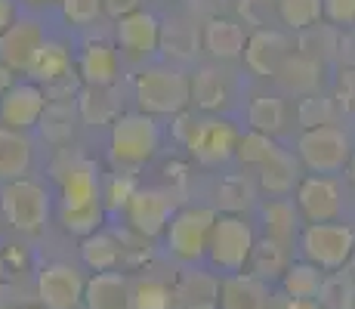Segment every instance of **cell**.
<instances>
[{"mask_svg":"<svg viewBox=\"0 0 355 309\" xmlns=\"http://www.w3.org/2000/svg\"><path fill=\"white\" fill-rule=\"evenodd\" d=\"M136 102L146 115H180L192 102V81L170 65H155L136 78Z\"/></svg>","mask_w":355,"mask_h":309,"instance_id":"obj_1","label":"cell"},{"mask_svg":"<svg viewBox=\"0 0 355 309\" xmlns=\"http://www.w3.org/2000/svg\"><path fill=\"white\" fill-rule=\"evenodd\" d=\"M161 146V130L152 115L121 112L112 124V161L118 167H139L155 158Z\"/></svg>","mask_w":355,"mask_h":309,"instance_id":"obj_2","label":"cell"},{"mask_svg":"<svg viewBox=\"0 0 355 309\" xmlns=\"http://www.w3.org/2000/svg\"><path fill=\"white\" fill-rule=\"evenodd\" d=\"M306 263L318 269H346L355 251V232L346 223H309L300 235Z\"/></svg>","mask_w":355,"mask_h":309,"instance_id":"obj_3","label":"cell"},{"mask_svg":"<svg viewBox=\"0 0 355 309\" xmlns=\"http://www.w3.org/2000/svg\"><path fill=\"white\" fill-rule=\"evenodd\" d=\"M216 223L214 208H180L170 217L167 229H164V242L167 251L182 263H195L207 253L210 229Z\"/></svg>","mask_w":355,"mask_h":309,"instance_id":"obj_4","label":"cell"},{"mask_svg":"<svg viewBox=\"0 0 355 309\" xmlns=\"http://www.w3.org/2000/svg\"><path fill=\"white\" fill-rule=\"evenodd\" d=\"M254 232L250 226L244 223V217L235 214H220L210 229V242H207V257L210 263L216 266L220 272H244L250 260V251H254Z\"/></svg>","mask_w":355,"mask_h":309,"instance_id":"obj_5","label":"cell"},{"mask_svg":"<svg viewBox=\"0 0 355 309\" xmlns=\"http://www.w3.org/2000/svg\"><path fill=\"white\" fill-rule=\"evenodd\" d=\"M0 210H3L6 223L16 232H34L44 229L46 217H50V198H46V189L34 180H12L3 185L0 192Z\"/></svg>","mask_w":355,"mask_h":309,"instance_id":"obj_6","label":"cell"},{"mask_svg":"<svg viewBox=\"0 0 355 309\" xmlns=\"http://www.w3.org/2000/svg\"><path fill=\"white\" fill-rule=\"evenodd\" d=\"M297 155L312 174H337L349 164L352 146L349 136L340 127H315V130H303L297 140Z\"/></svg>","mask_w":355,"mask_h":309,"instance_id":"obj_7","label":"cell"},{"mask_svg":"<svg viewBox=\"0 0 355 309\" xmlns=\"http://www.w3.org/2000/svg\"><path fill=\"white\" fill-rule=\"evenodd\" d=\"M87 278L71 263H46L37 272V306L44 309H80Z\"/></svg>","mask_w":355,"mask_h":309,"instance_id":"obj_8","label":"cell"},{"mask_svg":"<svg viewBox=\"0 0 355 309\" xmlns=\"http://www.w3.org/2000/svg\"><path fill=\"white\" fill-rule=\"evenodd\" d=\"M44 112H46V93L44 87L31 84V81H12L0 93V127L25 133L34 124H40Z\"/></svg>","mask_w":355,"mask_h":309,"instance_id":"obj_9","label":"cell"},{"mask_svg":"<svg viewBox=\"0 0 355 309\" xmlns=\"http://www.w3.org/2000/svg\"><path fill=\"white\" fill-rule=\"evenodd\" d=\"M44 44H46V34L34 19H16L10 28L0 34V65L6 72L31 74Z\"/></svg>","mask_w":355,"mask_h":309,"instance_id":"obj_10","label":"cell"},{"mask_svg":"<svg viewBox=\"0 0 355 309\" xmlns=\"http://www.w3.org/2000/svg\"><path fill=\"white\" fill-rule=\"evenodd\" d=\"M176 214L173 195L164 189H136L127 201L130 229L142 238H158L167 229L170 217Z\"/></svg>","mask_w":355,"mask_h":309,"instance_id":"obj_11","label":"cell"},{"mask_svg":"<svg viewBox=\"0 0 355 309\" xmlns=\"http://www.w3.org/2000/svg\"><path fill=\"white\" fill-rule=\"evenodd\" d=\"M238 130L223 118H198L186 149L201 164H223L226 158L235 155Z\"/></svg>","mask_w":355,"mask_h":309,"instance_id":"obj_12","label":"cell"},{"mask_svg":"<svg viewBox=\"0 0 355 309\" xmlns=\"http://www.w3.org/2000/svg\"><path fill=\"white\" fill-rule=\"evenodd\" d=\"M297 210L309 223H334L340 217V189L331 176H303L297 185Z\"/></svg>","mask_w":355,"mask_h":309,"instance_id":"obj_13","label":"cell"},{"mask_svg":"<svg viewBox=\"0 0 355 309\" xmlns=\"http://www.w3.org/2000/svg\"><path fill=\"white\" fill-rule=\"evenodd\" d=\"M114 37H118L121 53H127L130 59H146L161 47V22L146 10L130 12V16L118 19Z\"/></svg>","mask_w":355,"mask_h":309,"instance_id":"obj_14","label":"cell"},{"mask_svg":"<svg viewBox=\"0 0 355 309\" xmlns=\"http://www.w3.org/2000/svg\"><path fill=\"white\" fill-rule=\"evenodd\" d=\"M291 56V40L275 28H257L244 44V62L254 74L263 78H275L284 59Z\"/></svg>","mask_w":355,"mask_h":309,"instance_id":"obj_15","label":"cell"},{"mask_svg":"<svg viewBox=\"0 0 355 309\" xmlns=\"http://www.w3.org/2000/svg\"><path fill=\"white\" fill-rule=\"evenodd\" d=\"M62 185V210H78L99 201V167L90 158H74L59 174Z\"/></svg>","mask_w":355,"mask_h":309,"instance_id":"obj_16","label":"cell"},{"mask_svg":"<svg viewBox=\"0 0 355 309\" xmlns=\"http://www.w3.org/2000/svg\"><path fill=\"white\" fill-rule=\"evenodd\" d=\"M272 291L250 272H232L220 281V309H269Z\"/></svg>","mask_w":355,"mask_h":309,"instance_id":"obj_17","label":"cell"},{"mask_svg":"<svg viewBox=\"0 0 355 309\" xmlns=\"http://www.w3.org/2000/svg\"><path fill=\"white\" fill-rule=\"evenodd\" d=\"M176 306L180 309H220V278L204 269H186L176 278Z\"/></svg>","mask_w":355,"mask_h":309,"instance_id":"obj_18","label":"cell"},{"mask_svg":"<svg viewBox=\"0 0 355 309\" xmlns=\"http://www.w3.org/2000/svg\"><path fill=\"white\" fill-rule=\"evenodd\" d=\"M130 287L124 272H96L84 285V309H130Z\"/></svg>","mask_w":355,"mask_h":309,"instance_id":"obj_19","label":"cell"},{"mask_svg":"<svg viewBox=\"0 0 355 309\" xmlns=\"http://www.w3.org/2000/svg\"><path fill=\"white\" fill-rule=\"evenodd\" d=\"M78 74L84 87H112L118 81V53L105 40H90L78 56Z\"/></svg>","mask_w":355,"mask_h":309,"instance_id":"obj_20","label":"cell"},{"mask_svg":"<svg viewBox=\"0 0 355 309\" xmlns=\"http://www.w3.org/2000/svg\"><path fill=\"white\" fill-rule=\"evenodd\" d=\"M31 78H34V84L46 87V90H56L65 81H71V53H68V47L46 40L31 68Z\"/></svg>","mask_w":355,"mask_h":309,"instance_id":"obj_21","label":"cell"},{"mask_svg":"<svg viewBox=\"0 0 355 309\" xmlns=\"http://www.w3.org/2000/svg\"><path fill=\"white\" fill-rule=\"evenodd\" d=\"M31 167V142L25 133L0 127V180H22Z\"/></svg>","mask_w":355,"mask_h":309,"instance_id":"obj_22","label":"cell"},{"mask_svg":"<svg viewBox=\"0 0 355 309\" xmlns=\"http://www.w3.org/2000/svg\"><path fill=\"white\" fill-rule=\"evenodd\" d=\"M244 28L235 19H210L204 25V47H207L210 56L216 59H238L244 56Z\"/></svg>","mask_w":355,"mask_h":309,"instance_id":"obj_23","label":"cell"},{"mask_svg":"<svg viewBox=\"0 0 355 309\" xmlns=\"http://www.w3.org/2000/svg\"><path fill=\"white\" fill-rule=\"evenodd\" d=\"M300 180H303L300 176V161L291 152H284V149H278V155L259 167V185L275 198L293 192V185H300Z\"/></svg>","mask_w":355,"mask_h":309,"instance_id":"obj_24","label":"cell"},{"mask_svg":"<svg viewBox=\"0 0 355 309\" xmlns=\"http://www.w3.org/2000/svg\"><path fill=\"white\" fill-rule=\"evenodd\" d=\"M318 78H322V65L306 59V56H300V53H291L275 74V81L284 87V90L303 93V96L318 93Z\"/></svg>","mask_w":355,"mask_h":309,"instance_id":"obj_25","label":"cell"},{"mask_svg":"<svg viewBox=\"0 0 355 309\" xmlns=\"http://www.w3.org/2000/svg\"><path fill=\"white\" fill-rule=\"evenodd\" d=\"M80 257L93 272H112L124 260V244L112 232H93L80 242Z\"/></svg>","mask_w":355,"mask_h":309,"instance_id":"obj_26","label":"cell"},{"mask_svg":"<svg viewBox=\"0 0 355 309\" xmlns=\"http://www.w3.org/2000/svg\"><path fill=\"white\" fill-rule=\"evenodd\" d=\"M248 266H250V276L263 278L266 285H269L272 278H282L284 269H288V247L266 235L263 242H254Z\"/></svg>","mask_w":355,"mask_h":309,"instance_id":"obj_27","label":"cell"},{"mask_svg":"<svg viewBox=\"0 0 355 309\" xmlns=\"http://www.w3.org/2000/svg\"><path fill=\"white\" fill-rule=\"evenodd\" d=\"M322 281L324 272L318 266L300 260V263H288V269L282 276V287L288 294V300H315L318 291H322Z\"/></svg>","mask_w":355,"mask_h":309,"instance_id":"obj_28","label":"cell"},{"mask_svg":"<svg viewBox=\"0 0 355 309\" xmlns=\"http://www.w3.org/2000/svg\"><path fill=\"white\" fill-rule=\"evenodd\" d=\"M78 112L87 124H108L118 121V96L112 87H84L78 93Z\"/></svg>","mask_w":355,"mask_h":309,"instance_id":"obj_29","label":"cell"},{"mask_svg":"<svg viewBox=\"0 0 355 309\" xmlns=\"http://www.w3.org/2000/svg\"><path fill=\"white\" fill-rule=\"evenodd\" d=\"M337 50H340V37H337V31H334L331 25L318 22V25H312V28L300 31V40H297L300 56H306V59H312V62L322 65L324 59L337 56Z\"/></svg>","mask_w":355,"mask_h":309,"instance_id":"obj_30","label":"cell"},{"mask_svg":"<svg viewBox=\"0 0 355 309\" xmlns=\"http://www.w3.org/2000/svg\"><path fill=\"white\" fill-rule=\"evenodd\" d=\"M263 219H266V235L275 238V242H282L284 247H288L291 238L297 235L300 210L293 208L291 201H282V198H275V201H269L263 208Z\"/></svg>","mask_w":355,"mask_h":309,"instance_id":"obj_31","label":"cell"},{"mask_svg":"<svg viewBox=\"0 0 355 309\" xmlns=\"http://www.w3.org/2000/svg\"><path fill=\"white\" fill-rule=\"evenodd\" d=\"M315 303L322 309H355V276L349 269H337L322 281Z\"/></svg>","mask_w":355,"mask_h":309,"instance_id":"obj_32","label":"cell"},{"mask_svg":"<svg viewBox=\"0 0 355 309\" xmlns=\"http://www.w3.org/2000/svg\"><path fill=\"white\" fill-rule=\"evenodd\" d=\"M284 118H288V108H284V102L275 99V96H257L248 108L250 130L266 133V136L278 133V130L284 127Z\"/></svg>","mask_w":355,"mask_h":309,"instance_id":"obj_33","label":"cell"},{"mask_svg":"<svg viewBox=\"0 0 355 309\" xmlns=\"http://www.w3.org/2000/svg\"><path fill=\"white\" fill-rule=\"evenodd\" d=\"M130 309H180L173 287L158 278H142L130 287Z\"/></svg>","mask_w":355,"mask_h":309,"instance_id":"obj_34","label":"cell"},{"mask_svg":"<svg viewBox=\"0 0 355 309\" xmlns=\"http://www.w3.org/2000/svg\"><path fill=\"white\" fill-rule=\"evenodd\" d=\"M216 198H220L223 214L241 217L244 210L254 204V183H250L244 174H232V176H226V180L220 183V189H216Z\"/></svg>","mask_w":355,"mask_h":309,"instance_id":"obj_35","label":"cell"},{"mask_svg":"<svg viewBox=\"0 0 355 309\" xmlns=\"http://www.w3.org/2000/svg\"><path fill=\"white\" fill-rule=\"evenodd\" d=\"M192 99L201 108H207V112L226 106L229 90H226V81H223V74L216 72V68H201V72L195 74V81H192Z\"/></svg>","mask_w":355,"mask_h":309,"instance_id":"obj_36","label":"cell"},{"mask_svg":"<svg viewBox=\"0 0 355 309\" xmlns=\"http://www.w3.org/2000/svg\"><path fill=\"white\" fill-rule=\"evenodd\" d=\"M278 19L293 31L312 28L324 19L322 0H278Z\"/></svg>","mask_w":355,"mask_h":309,"instance_id":"obj_37","label":"cell"},{"mask_svg":"<svg viewBox=\"0 0 355 309\" xmlns=\"http://www.w3.org/2000/svg\"><path fill=\"white\" fill-rule=\"evenodd\" d=\"M235 155H238V161H241V164H254V167H263V164H269L272 158L278 155V146H275V140H272V136L250 130V133L238 136Z\"/></svg>","mask_w":355,"mask_h":309,"instance_id":"obj_38","label":"cell"},{"mask_svg":"<svg viewBox=\"0 0 355 309\" xmlns=\"http://www.w3.org/2000/svg\"><path fill=\"white\" fill-rule=\"evenodd\" d=\"M297 118L303 124V130H315V127H331L334 118H337V106H334L327 96L312 93L306 99H300Z\"/></svg>","mask_w":355,"mask_h":309,"instance_id":"obj_39","label":"cell"},{"mask_svg":"<svg viewBox=\"0 0 355 309\" xmlns=\"http://www.w3.org/2000/svg\"><path fill=\"white\" fill-rule=\"evenodd\" d=\"M161 47L164 53H170L176 59H192L198 47V34L182 22H167V28L161 25Z\"/></svg>","mask_w":355,"mask_h":309,"instance_id":"obj_40","label":"cell"},{"mask_svg":"<svg viewBox=\"0 0 355 309\" xmlns=\"http://www.w3.org/2000/svg\"><path fill=\"white\" fill-rule=\"evenodd\" d=\"M62 226L71 235H93V232H99L102 226V204H87V208H78V210H62Z\"/></svg>","mask_w":355,"mask_h":309,"instance_id":"obj_41","label":"cell"},{"mask_svg":"<svg viewBox=\"0 0 355 309\" xmlns=\"http://www.w3.org/2000/svg\"><path fill=\"white\" fill-rule=\"evenodd\" d=\"M59 6L71 25H90L102 16V0H59Z\"/></svg>","mask_w":355,"mask_h":309,"instance_id":"obj_42","label":"cell"},{"mask_svg":"<svg viewBox=\"0 0 355 309\" xmlns=\"http://www.w3.org/2000/svg\"><path fill=\"white\" fill-rule=\"evenodd\" d=\"M322 10L327 16V22H334V25L355 22V0H322Z\"/></svg>","mask_w":355,"mask_h":309,"instance_id":"obj_43","label":"cell"},{"mask_svg":"<svg viewBox=\"0 0 355 309\" xmlns=\"http://www.w3.org/2000/svg\"><path fill=\"white\" fill-rule=\"evenodd\" d=\"M136 192V183L130 180V176H114L112 183H108V192H105V198H108V204H112V208H121V204H124L127 208V201H130V195H133Z\"/></svg>","mask_w":355,"mask_h":309,"instance_id":"obj_44","label":"cell"},{"mask_svg":"<svg viewBox=\"0 0 355 309\" xmlns=\"http://www.w3.org/2000/svg\"><path fill=\"white\" fill-rule=\"evenodd\" d=\"M337 99L346 112H355V68H346L340 72V81H337Z\"/></svg>","mask_w":355,"mask_h":309,"instance_id":"obj_45","label":"cell"},{"mask_svg":"<svg viewBox=\"0 0 355 309\" xmlns=\"http://www.w3.org/2000/svg\"><path fill=\"white\" fill-rule=\"evenodd\" d=\"M139 6H142V0H102V12L112 16L114 22L130 16V12H139Z\"/></svg>","mask_w":355,"mask_h":309,"instance_id":"obj_46","label":"cell"},{"mask_svg":"<svg viewBox=\"0 0 355 309\" xmlns=\"http://www.w3.org/2000/svg\"><path fill=\"white\" fill-rule=\"evenodd\" d=\"M195 124H198V118H195V115H186V112H180V115H176V124H173V136H176V140L182 142V146H186V142H189V136H192Z\"/></svg>","mask_w":355,"mask_h":309,"instance_id":"obj_47","label":"cell"},{"mask_svg":"<svg viewBox=\"0 0 355 309\" xmlns=\"http://www.w3.org/2000/svg\"><path fill=\"white\" fill-rule=\"evenodd\" d=\"M12 22H16V6H12V0H0V34L10 28Z\"/></svg>","mask_w":355,"mask_h":309,"instance_id":"obj_48","label":"cell"},{"mask_svg":"<svg viewBox=\"0 0 355 309\" xmlns=\"http://www.w3.org/2000/svg\"><path fill=\"white\" fill-rule=\"evenodd\" d=\"M269 309H272V306H269ZM278 309H322V306H318L315 300H284V303L278 306Z\"/></svg>","mask_w":355,"mask_h":309,"instance_id":"obj_49","label":"cell"},{"mask_svg":"<svg viewBox=\"0 0 355 309\" xmlns=\"http://www.w3.org/2000/svg\"><path fill=\"white\" fill-rule=\"evenodd\" d=\"M0 309H16V300H12V287L0 285Z\"/></svg>","mask_w":355,"mask_h":309,"instance_id":"obj_50","label":"cell"},{"mask_svg":"<svg viewBox=\"0 0 355 309\" xmlns=\"http://www.w3.org/2000/svg\"><path fill=\"white\" fill-rule=\"evenodd\" d=\"M346 167H349V180L355 183V149H352V155H349V164H346Z\"/></svg>","mask_w":355,"mask_h":309,"instance_id":"obj_51","label":"cell"},{"mask_svg":"<svg viewBox=\"0 0 355 309\" xmlns=\"http://www.w3.org/2000/svg\"><path fill=\"white\" fill-rule=\"evenodd\" d=\"M3 272H6V263H3V257H0V285H3Z\"/></svg>","mask_w":355,"mask_h":309,"instance_id":"obj_52","label":"cell"},{"mask_svg":"<svg viewBox=\"0 0 355 309\" xmlns=\"http://www.w3.org/2000/svg\"><path fill=\"white\" fill-rule=\"evenodd\" d=\"M25 3H31V6H40V3H53V0H25Z\"/></svg>","mask_w":355,"mask_h":309,"instance_id":"obj_53","label":"cell"},{"mask_svg":"<svg viewBox=\"0 0 355 309\" xmlns=\"http://www.w3.org/2000/svg\"><path fill=\"white\" fill-rule=\"evenodd\" d=\"M346 269H349L352 276H355V251H352V260H349V266H346Z\"/></svg>","mask_w":355,"mask_h":309,"instance_id":"obj_54","label":"cell"},{"mask_svg":"<svg viewBox=\"0 0 355 309\" xmlns=\"http://www.w3.org/2000/svg\"><path fill=\"white\" fill-rule=\"evenodd\" d=\"M28 309H44V306H28Z\"/></svg>","mask_w":355,"mask_h":309,"instance_id":"obj_55","label":"cell"}]
</instances>
